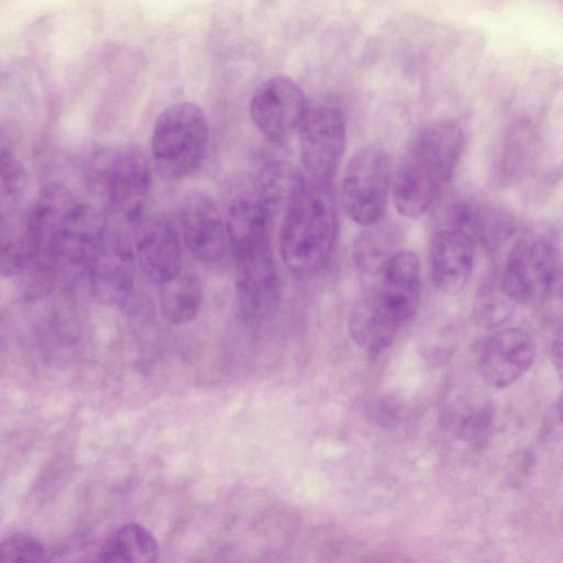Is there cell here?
I'll return each mask as SVG.
<instances>
[{
  "mask_svg": "<svg viewBox=\"0 0 563 563\" xmlns=\"http://www.w3.org/2000/svg\"><path fill=\"white\" fill-rule=\"evenodd\" d=\"M464 146L459 121L445 119L420 129L404 153L393 185L398 213L419 218L434 203L451 180Z\"/></svg>",
  "mask_w": 563,
  "mask_h": 563,
  "instance_id": "cell-1",
  "label": "cell"
},
{
  "mask_svg": "<svg viewBox=\"0 0 563 563\" xmlns=\"http://www.w3.org/2000/svg\"><path fill=\"white\" fill-rule=\"evenodd\" d=\"M380 274L379 284L356 300L349 318L354 341L371 356L393 343L420 301V263L413 252H395Z\"/></svg>",
  "mask_w": 563,
  "mask_h": 563,
  "instance_id": "cell-2",
  "label": "cell"
},
{
  "mask_svg": "<svg viewBox=\"0 0 563 563\" xmlns=\"http://www.w3.org/2000/svg\"><path fill=\"white\" fill-rule=\"evenodd\" d=\"M336 229L330 185L306 180L282 216L279 253L286 267L300 277L319 272L331 256Z\"/></svg>",
  "mask_w": 563,
  "mask_h": 563,
  "instance_id": "cell-3",
  "label": "cell"
},
{
  "mask_svg": "<svg viewBox=\"0 0 563 563\" xmlns=\"http://www.w3.org/2000/svg\"><path fill=\"white\" fill-rule=\"evenodd\" d=\"M88 184L110 214L136 224L143 218L151 173L137 145L126 143L99 151L89 163Z\"/></svg>",
  "mask_w": 563,
  "mask_h": 563,
  "instance_id": "cell-4",
  "label": "cell"
},
{
  "mask_svg": "<svg viewBox=\"0 0 563 563\" xmlns=\"http://www.w3.org/2000/svg\"><path fill=\"white\" fill-rule=\"evenodd\" d=\"M209 142V126L202 109L190 101L166 107L152 133V155L161 175L181 179L202 164Z\"/></svg>",
  "mask_w": 563,
  "mask_h": 563,
  "instance_id": "cell-5",
  "label": "cell"
},
{
  "mask_svg": "<svg viewBox=\"0 0 563 563\" xmlns=\"http://www.w3.org/2000/svg\"><path fill=\"white\" fill-rule=\"evenodd\" d=\"M558 268L555 242L542 233H526L510 246L499 283L516 305H533L551 292Z\"/></svg>",
  "mask_w": 563,
  "mask_h": 563,
  "instance_id": "cell-6",
  "label": "cell"
},
{
  "mask_svg": "<svg viewBox=\"0 0 563 563\" xmlns=\"http://www.w3.org/2000/svg\"><path fill=\"white\" fill-rule=\"evenodd\" d=\"M390 159L378 145H367L350 159L342 179L341 196L346 214L357 224L378 223L390 191Z\"/></svg>",
  "mask_w": 563,
  "mask_h": 563,
  "instance_id": "cell-7",
  "label": "cell"
},
{
  "mask_svg": "<svg viewBox=\"0 0 563 563\" xmlns=\"http://www.w3.org/2000/svg\"><path fill=\"white\" fill-rule=\"evenodd\" d=\"M298 132L301 162L309 180L330 185L345 150L343 111L332 104L308 107Z\"/></svg>",
  "mask_w": 563,
  "mask_h": 563,
  "instance_id": "cell-8",
  "label": "cell"
},
{
  "mask_svg": "<svg viewBox=\"0 0 563 563\" xmlns=\"http://www.w3.org/2000/svg\"><path fill=\"white\" fill-rule=\"evenodd\" d=\"M135 258L125 234L107 225L87 269L100 301L113 307L129 301L135 285Z\"/></svg>",
  "mask_w": 563,
  "mask_h": 563,
  "instance_id": "cell-9",
  "label": "cell"
},
{
  "mask_svg": "<svg viewBox=\"0 0 563 563\" xmlns=\"http://www.w3.org/2000/svg\"><path fill=\"white\" fill-rule=\"evenodd\" d=\"M307 109L303 91L285 76H275L264 81L250 101L253 123L273 143L288 139L299 128Z\"/></svg>",
  "mask_w": 563,
  "mask_h": 563,
  "instance_id": "cell-10",
  "label": "cell"
},
{
  "mask_svg": "<svg viewBox=\"0 0 563 563\" xmlns=\"http://www.w3.org/2000/svg\"><path fill=\"white\" fill-rule=\"evenodd\" d=\"M536 355V342L526 330L517 327L499 328L482 344L479 372L489 386L507 388L530 369Z\"/></svg>",
  "mask_w": 563,
  "mask_h": 563,
  "instance_id": "cell-11",
  "label": "cell"
},
{
  "mask_svg": "<svg viewBox=\"0 0 563 563\" xmlns=\"http://www.w3.org/2000/svg\"><path fill=\"white\" fill-rule=\"evenodd\" d=\"M179 223L192 256L201 262H214L222 257L228 241L225 220L209 192L192 189L183 196Z\"/></svg>",
  "mask_w": 563,
  "mask_h": 563,
  "instance_id": "cell-12",
  "label": "cell"
},
{
  "mask_svg": "<svg viewBox=\"0 0 563 563\" xmlns=\"http://www.w3.org/2000/svg\"><path fill=\"white\" fill-rule=\"evenodd\" d=\"M135 255L144 275L161 286L183 271L177 231L164 214L143 217L136 224Z\"/></svg>",
  "mask_w": 563,
  "mask_h": 563,
  "instance_id": "cell-13",
  "label": "cell"
},
{
  "mask_svg": "<svg viewBox=\"0 0 563 563\" xmlns=\"http://www.w3.org/2000/svg\"><path fill=\"white\" fill-rule=\"evenodd\" d=\"M429 255L431 278L439 290L453 294L465 287L475 262L474 241L465 230L452 227L437 232Z\"/></svg>",
  "mask_w": 563,
  "mask_h": 563,
  "instance_id": "cell-14",
  "label": "cell"
},
{
  "mask_svg": "<svg viewBox=\"0 0 563 563\" xmlns=\"http://www.w3.org/2000/svg\"><path fill=\"white\" fill-rule=\"evenodd\" d=\"M159 555L155 536L141 523L130 522L113 531L101 547L102 562L151 563Z\"/></svg>",
  "mask_w": 563,
  "mask_h": 563,
  "instance_id": "cell-15",
  "label": "cell"
},
{
  "mask_svg": "<svg viewBox=\"0 0 563 563\" xmlns=\"http://www.w3.org/2000/svg\"><path fill=\"white\" fill-rule=\"evenodd\" d=\"M202 285L199 277L189 271H181L176 277L162 285L159 306L164 318L179 325L192 321L201 307Z\"/></svg>",
  "mask_w": 563,
  "mask_h": 563,
  "instance_id": "cell-16",
  "label": "cell"
},
{
  "mask_svg": "<svg viewBox=\"0 0 563 563\" xmlns=\"http://www.w3.org/2000/svg\"><path fill=\"white\" fill-rule=\"evenodd\" d=\"M271 218L284 214L291 199L306 183L305 176L289 162H269L256 179Z\"/></svg>",
  "mask_w": 563,
  "mask_h": 563,
  "instance_id": "cell-17",
  "label": "cell"
},
{
  "mask_svg": "<svg viewBox=\"0 0 563 563\" xmlns=\"http://www.w3.org/2000/svg\"><path fill=\"white\" fill-rule=\"evenodd\" d=\"M394 238L391 231L378 223L367 227L353 243V260L355 265L366 274L380 273L393 256Z\"/></svg>",
  "mask_w": 563,
  "mask_h": 563,
  "instance_id": "cell-18",
  "label": "cell"
},
{
  "mask_svg": "<svg viewBox=\"0 0 563 563\" xmlns=\"http://www.w3.org/2000/svg\"><path fill=\"white\" fill-rule=\"evenodd\" d=\"M479 242L489 252L501 247L517 230L515 217L495 206H481L473 209L470 224Z\"/></svg>",
  "mask_w": 563,
  "mask_h": 563,
  "instance_id": "cell-19",
  "label": "cell"
},
{
  "mask_svg": "<svg viewBox=\"0 0 563 563\" xmlns=\"http://www.w3.org/2000/svg\"><path fill=\"white\" fill-rule=\"evenodd\" d=\"M475 295L473 314L481 327L499 328L511 318L516 303L504 292L500 283L494 287L485 283Z\"/></svg>",
  "mask_w": 563,
  "mask_h": 563,
  "instance_id": "cell-20",
  "label": "cell"
},
{
  "mask_svg": "<svg viewBox=\"0 0 563 563\" xmlns=\"http://www.w3.org/2000/svg\"><path fill=\"white\" fill-rule=\"evenodd\" d=\"M451 415L452 430L456 437L463 440H479L492 426V409L484 400L462 401Z\"/></svg>",
  "mask_w": 563,
  "mask_h": 563,
  "instance_id": "cell-21",
  "label": "cell"
},
{
  "mask_svg": "<svg viewBox=\"0 0 563 563\" xmlns=\"http://www.w3.org/2000/svg\"><path fill=\"white\" fill-rule=\"evenodd\" d=\"M532 136L531 128L525 122H518L510 128L501 162L503 172H500L507 179L517 177L523 172L531 155Z\"/></svg>",
  "mask_w": 563,
  "mask_h": 563,
  "instance_id": "cell-22",
  "label": "cell"
},
{
  "mask_svg": "<svg viewBox=\"0 0 563 563\" xmlns=\"http://www.w3.org/2000/svg\"><path fill=\"white\" fill-rule=\"evenodd\" d=\"M47 550L42 542L25 534L4 538L0 543V561L2 562H45Z\"/></svg>",
  "mask_w": 563,
  "mask_h": 563,
  "instance_id": "cell-23",
  "label": "cell"
},
{
  "mask_svg": "<svg viewBox=\"0 0 563 563\" xmlns=\"http://www.w3.org/2000/svg\"><path fill=\"white\" fill-rule=\"evenodd\" d=\"M551 360L558 376L563 382V329L552 343Z\"/></svg>",
  "mask_w": 563,
  "mask_h": 563,
  "instance_id": "cell-24",
  "label": "cell"
},
{
  "mask_svg": "<svg viewBox=\"0 0 563 563\" xmlns=\"http://www.w3.org/2000/svg\"><path fill=\"white\" fill-rule=\"evenodd\" d=\"M551 292L563 299V266L558 268Z\"/></svg>",
  "mask_w": 563,
  "mask_h": 563,
  "instance_id": "cell-25",
  "label": "cell"
},
{
  "mask_svg": "<svg viewBox=\"0 0 563 563\" xmlns=\"http://www.w3.org/2000/svg\"><path fill=\"white\" fill-rule=\"evenodd\" d=\"M558 412H559L561 420L563 421V393L561 394L559 401H558Z\"/></svg>",
  "mask_w": 563,
  "mask_h": 563,
  "instance_id": "cell-26",
  "label": "cell"
}]
</instances>
